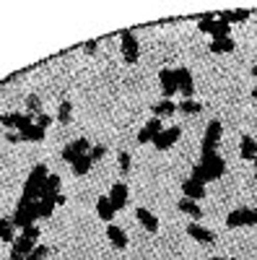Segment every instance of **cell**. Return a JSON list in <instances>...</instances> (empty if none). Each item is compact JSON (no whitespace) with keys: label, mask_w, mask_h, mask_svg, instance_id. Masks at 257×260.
<instances>
[{"label":"cell","mask_w":257,"mask_h":260,"mask_svg":"<svg viewBox=\"0 0 257 260\" xmlns=\"http://www.w3.org/2000/svg\"><path fill=\"white\" fill-rule=\"evenodd\" d=\"M224 172H226L224 156L218 154V151H210V154H200V161L192 167V180H198V182L205 185V182L218 180Z\"/></svg>","instance_id":"1"},{"label":"cell","mask_w":257,"mask_h":260,"mask_svg":"<svg viewBox=\"0 0 257 260\" xmlns=\"http://www.w3.org/2000/svg\"><path fill=\"white\" fill-rule=\"evenodd\" d=\"M47 177H50L47 164H36V167L31 169V175L26 177V182H24V195H21V198H24V201H39Z\"/></svg>","instance_id":"2"},{"label":"cell","mask_w":257,"mask_h":260,"mask_svg":"<svg viewBox=\"0 0 257 260\" xmlns=\"http://www.w3.org/2000/svg\"><path fill=\"white\" fill-rule=\"evenodd\" d=\"M39 219V201H24L21 198L18 206H16V213H13V226L18 229H26V226H34V221Z\"/></svg>","instance_id":"3"},{"label":"cell","mask_w":257,"mask_h":260,"mask_svg":"<svg viewBox=\"0 0 257 260\" xmlns=\"http://www.w3.org/2000/svg\"><path fill=\"white\" fill-rule=\"evenodd\" d=\"M120 39H122L120 47H122L125 62H127V65H135L138 57H140V42H138L135 31H133V29H125V31H120Z\"/></svg>","instance_id":"4"},{"label":"cell","mask_w":257,"mask_h":260,"mask_svg":"<svg viewBox=\"0 0 257 260\" xmlns=\"http://www.w3.org/2000/svg\"><path fill=\"white\" fill-rule=\"evenodd\" d=\"M257 224V208H234L229 216H226V226L229 229H239V226H254Z\"/></svg>","instance_id":"5"},{"label":"cell","mask_w":257,"mask_h":260,"mask_svg":"<svg viewBox=\"0 0 257 260\" xmlns=\"http://www.w3.org/2000/svg\"><path fill=\"white\" fill-rule=\"evenodd\" d=\"M221 136H224V125H221V120H210L208 127H205V136H203V154H210V151H216Z\"/></svg>","instance_id":"6"},{"label":"cell","mask_w":257,"mask_h":260,"mask_svg":"<svg viewBox=\"0 0 257 260\" xmlns=\"http://www.w3.org/2000/svg\"><path fill=\"white\" fill-rule=\"evenodd\" d=\"M91 151V143L86 141V138H76V141H70L65 148H62V159H65L68 164H73L76 159H81V156H86Z\"/></svg>","instance_id":"7"},{"label":"cell","mask_w":257,"mask_h":260,"mask_svg":"<svg viewBox=\"0 0 257 260\" xmlns=\"http://www.w3.org/2000/svg\"><path fill=\"white\" fill-rule=\"evenodd\" d=\"M174 78H177V91L185 99H192V94H195V81H192V73L187 68H177L174 71Z\"/></svg>","instance_id":"8"},{"label":"cell","mask_w":257,"mask_h":260,"mask_svg":"<svg viewBox=\"0 0 257 260\" xmlns=\"http://www.w3.org/2000/svg\"><path fill=\"white\" fill-rule=\"evenodd\" d=\"M179 136H182V130H179V125H174V127H164L161 133L156 136V141H154V146L159 148V151H166V148H171L177 141H179Z\"/></svg>","instance_id":"9"},{"label":"cell","mask_w":257,"mask_h":260,"mask_svg":"<svg viewBox=\"0 0 257 260\" xmlns=\"http://www.w3.org/2000/svg\"><path fill=\"white\" fill-rule=\"evenodd\" d=\"M187 234L192 237V240L203 242V245H213V242H216V232L208 229V226H203L200 221H192V224L187 226Z\"/></svg>","instance_id":"10"},{"label":"cell","mask_w":257,"mask_h":260,"mask_svg":"<svg viewBox=\"0 0 257 260\" xmlns=\"http://www.w3.org/2000/svg\"><path fill=\"white\" fill-rule=\"evenodd\" d=\"M161 120L159 117H151V120H148L143 127H140V133H138V143H154L156 141V136L161 133Z\"/></svg>","instance_id":"11"},{"label":"cell","mask_w":257,"mask_h":260,"mask_svg":"<svg viewBox=\"0 0 257 260\" xmlns=\"http://www.w3.org/2000/svg\"><path fill=\"white\" fill-rule=\"evenodd\" d=\"M159 83H161L164 99H171L177 94V78H174V71H171V68H161L159 71Z\"/></svg>","instance_id":"12"},{"label":"cell","mask_w":257,"mask_h":260,"mask_svg":"<svg viewBox=\"0 0 257 260\" xmlns=\"http://www.w3.org/2000/svg\"><path fill=\"white\" fill-rule=\"evenodd\" d=\"M182 198H190V201H203L205 198V185L198 182V180H185L182 182Z\"/></svg>","instance_id":"13"},{"label":"cell","mask_w":257,"mask_h":260,"mask_svg":"<svg viewBox=\"0 0 257 260\" xmlns=\"http://www.w3.org/2000/svg\"><path fill=\"white\" fill-rule=\"evenodd\" d=\"M34 247H36V242H31L29 237L21 234V237H16L13 245H11V255H16V257H21V260H26V255H29Z\"/></svg>","instance_id":"14"},{"label":"cell","mask_w":257,"mask_h":260,"mask_svg":"<svg viewBox=\"0 0 257 260\" xmlns=\"http://www.w3.org/2000/svg\"><path fill=\"white\" fill-rule=\"evenodd\" d=\"M109 201H112V208H115V211H122V208H125V203H127V185H125V182H115V185H112Z\"/></svg>","instance_id":"15"},{"label":"cell","mask_w":257,"mask_h":260,"mask_svg":"<svg viewBox=\"0 0 257 260\" xmlns=\"http://www.w3.org/2000/svg\"><path fill=\"white\" fill-rule=\"evenodd\" d=\"M45 133H47V130H45V127H39L36 120H34L31 125H24V127L18 130L21 141H34V143H42V141H45Z\"/></svg>","instance_id":"16"},{"label":"cell","mask_w":257,"mask_h":260,"mask_svg":"<svg viewBox=\"0 0 257 260\" xmlns=\"http://www.w3.org/2000/svg\"><path fill=\"white\" fill-rule=\"evenodd\" d=\"M60 185H62V180H60V175H52L47 177V182H45V190H42V198L39 201H55L57 195H60Z\"/></svg>","instance_id":"17"},{"label":"cell","mask_w":257,"mask_h":260,"mask_svg":"<svg viewBox=\"0 0 257 260\" xmlns=\"http://www.w3.org/2000/svg\"><path fill=\"white\" fill-rule=\"evenodd\" d=\"M106 240L115 245V250H125L127 247V234H125L122 226H115V224L106 226Z\"/></svg>","instance_id":"18"},{"label":"cell","mask_w":257,"mask_h":260,"mask_svg":"<svg viewBox=\"0 0 257 260\" xmlns=\"http://www.w3.org/2000/svg\"><path fill=\"white\" fill-rule=\"evenodd\" d=\"M239 156L244 161H254V156H257V138L242 136V141H239Z\"/></svg>","instance_id":"19"},{"label":"cell","mask_w":257,"mask_h":260,"mask_svg":"<svg viewBox=\"0 0 257 260\" xmlns=\"http://www.w3.org/2000/svg\"><path fill=\"white\" fill-rule=\"evenodd\" d=\"M135 219L140 221V226L145 232H159V219L148 208H135Z\"/></svg>","instance_id":"20"},{"label":"cell","mask_w":257,"mask_h":260,"mask_svg":"<svg viewBox=\"0 0 257 260\" xmlns=\"http://www.w3.org/2000/svg\"><path fill=\"white\" fill-rule=\"evenodd\" d=\"M249 13H252V11H247V8H231V11H221L218 18L226 21V24L231 26V24H242V21H247Z\"/></svg>","instance_id":"21"},{"label":"cell","mask_w":257,"mask_h":260,"mask_svg":"<svg viewBox=\"0 0 257 260\" xmlns=\"http://www.w3.org/2000/svg\"><path fill=\"white\" fill-rule=\"evenodd\" d=\"M151 112H154V117H169V115H174L177 112V102H171V99H161V102H156V104H151Z\"/></svg>","instance_id":"22"},{"label":"cell","mask_w":257,"mask_h":260,"mask_svg":"<svg viewBox=\"0 0 257 260\" xmlns=\"http://www.w3.org/2000/svg\"><path fill=\"white\" fill-rule=\"evenodd\" d=\"M96 213H99V219L101 221H112L115 219V208H112V201H109V195H101V198L96 201Z\"/></svg>","instance_id":"23"},{"label":"cell","mask_w":257,"mask_h":260,"mask_svg":"<svg viewBox=\"0 0 257 260\" xmlns=\"http://www.w3.org/2000/svg\"><path fill=\"white\" fill-rule=\"evenodd\" d=\"M234 47H237V42H234L231 37H221V39H213L210 42V52H216V55L234 52Z\"/></svg>","instance_id":"24"},{"label":"cell","mask_w":257,"mask_h":260,"mask_svg":"<svg viewBox=\"0 0 257 260\" xmlns=\"http://www.w3.org/2000/svg\"><path fill=\"white\" fill-rule=\"evenodd\" d=\"M91 167H94V161H91V156H89V154H86V156H81V159H76V161L70 164V169H73V175H76V177L89 175V172H91Z\"/></svg>","instance_id":"25"},{"label":"cell","mask_w":257,"mask_h":260,"mask_svg":"<svg viewBox=\"0 0 257 260\" xmlns=\"http://www.w3.org/2000/svg\"><path fill=\"white\" fill-rule=\"evenodd\" d=\"M177 208L185 211V213H190L192 219H198V221H200V216H203V208L198 206V201H190V198H182V201L177 203Z\"/></svg>","instance_id":"26"},{"label":"cell","mask_w":257,"mask_h":260,"mask_svg":"<svg viewBox=\"0 0 257 260\" xmlns=\"http://www.w3.org/2000/svg\"><path fill=\"white\" fill-rule=\"evenodd\" d=\"M177 110H179L182 115H200V112H203V104L195 102V99H182V102L177 104Z\"/></svg>","instance_id":"27"},{"label":"cell","mask_w":257,"mask_h":260,"mask_svg":"<svg viewBox=\"0 0 257 260\" xmlns=\"http://www.w3.org/2000/svg\"><path fill=\"white\" fill-rule=\"evenodd\" d=\"M70 117H73V102L62 99V102H60V107H57V122H60V125H68V122H70Z\"/></svg>","instance_id":"28"},{"label":"cell","mask_w":257,"mask_h":260,"mask_svg":"<svg viewBox=\"0 0 257 260\" xmlns=\"http://www.w3.org/2000/svg\"><path fill=\"white\" fill-rule=\"evenodd\" d=\"M0 240L8 242V245H13L16 234H13V221H11V219H0Z\"/></svg>","instance_id":"29"},{"label":"cell","mask_w":257,"mask_h":260,"mask_svg":"<svg viewBox=\"0 0 257 260\" xmlns=\"http://www.w3.org/2000/svg\"><path fill=\"white\" fill-rule=\"evenodd\" d=\"M229 31H231V26L226 24V21H221V18L216 16V21H213V29H210V37H213V39H221V37H231Z\"/></svg>","instance_id":"30"},{"label":"cell","mask_w":257,"mask_h":260,"mask_svg":"<svg viewBox=\"0 0 257 260\" xmlns=\"http://www.w3.org/2000/svg\"><path fill=\"white\" fill-rule=\"evenodd\" d=\"M117 169H120V175H130V169H133V159L127 151H120L117 154Z\"/></svg>","instance_id":"31"},{"label":"cell","mask_w":257,"mask_h":260,"mask_svg":"<svg viewBox=\"0 0 257 260\" xmlns=\"http://www.w3.org/2000/svg\"><path fill=\"white\" fill-rule=\"evenodd\" d=\"M26 115H42V102H39V96L36 94H29L26 96Z\"/></svg>","instance_id":"32"},{"label":"cell","mask_w":257,"mask_h":260,"mask_svg":"<svg viewBox=\"0 0 257 260\" xmlns=\"http://www.w3.org/2000/svg\"><path fill=\"white\" fill-rule=\"evenodd\" d=\"M50 252H52V247H47V245H36V247L26 255V260H45Z\"/></svg>","instance_id":"33"},{"label":"cell","mask_w":257,"mask_h":260,"mask_svg":"<svg viewBox=\"0 0 257 260\" xmlns=\"http://www.w3.org/2000/svg\"><path fill=\"white\" fill-rule=\"evenodd\" d=\"M218 16V13H216ZM216 16H200V21H198V31H203V34H210V29H213V21H216Z\"/></svg>","instance_id":"34"},{"label":"cell","mask_w":257,"mask_h":260,"mask_svg":"<svg viewBox=\"0 0 257 260\" xmlns=\"http://www.w3.org/2000/svg\"><path fill=\"white\" fill-rule=\"evenodd\" d=\"M55 211V201H39V219H50Z\"/></svg>","instance_id":"35"},{"label":"cell","mask_w":257,"mask_h":260,"mask_svg":"<svg viewBox=\"0 0 257 260\" xmlns=\"http://www.w3.org/2000/svg\"><path fill=\"white\" fill-rule=\"evenodd\" d=\"M89 156H91V161H99V159H104V156H106V146H101V143L91 146V151H89Z\"/></svg>","instance_id":"36"},{"label":"cell","mask_w":257,"mask_h":260,"mask_svg":"<svg viewBox=\"0 0 257 260\" xmlns=\"http://www.w3.org/2000/svg\"><path fill=\"white\" fill-rule=\"evenodd\" d=\"M34 120H36V125H39V127H45V130H47V127L52 125V115H47V112H42V115H36Z\"/></svg>","instance_id":"37"},{"label":"cell","mask_w":257,"mask_h":260,"mask_svg":"<svg viewBox=\"0 0 257 260\" xmlns=\"http://www.w3.org/2000/svg\"><path fill=\"white\" fill-rule=\"evenodd\" d=\"M21 234H24V237H29L31 242H36V240H39V234H42V229H39V226H26V229L21 232Z\"/></svg>","instance_id":"38"},{"label":"cell","mask_w":257,"mask_h":260,"mask_svg":"<svg viewBox=\"0 0 257 260\" xmlns=\"http://www.w3.org/2000/svg\"><path fill=\"white\" fill-rule=\"evenodd\" d=\"M6 141H8V143H21V136L16 133V130H8V133H6Z\"/></svg>","instance_id":"39"},{"label":"cell","mask_w":257,"mask_h":260,"mask_svg":"<svg viewBox=\"0 0 257 260\" xmlns=\"http://www.w3.org/2000/svg\"><path fill=\"white\" fill-rule=\"evenodd\" d=\"M83 50L89 52V55H94V52H96V42H94V39H91V42H86V45H83Z\"/></svg>","instance_id":"40"},{"label":"cell","mask_w":257,"mask_h":260,"mask_svg":"<svg viewBox=\"0 0 257 260\" xmlns=\"http://www.w3.org/2000/svg\"><path fill=\"white\" fill-rule=\"evenodd\" d=\"M62 203H65V195H62V192H60V195H57V198H55V206H62Z\"/></svg>","instance_id":"41"},{"label":"cell","mask_w":257,"mask_h":260,"mask_svg":"<svg viewBox=\"0 0 257 260\" xmlns=\"http://www.w3.org/2000/svg\"><path fill=\"white\" fill-rule=\"evenodd\" d=\"M208 260H239V257H208Z\"/></svg>","instance_id":"42"},{"label":"cell","mask_w":257,"mask_h":260,"mask_svg":"<svg viewBox=\"0 0 257 260\" xmlns=\"http://www.w3.org/2000/svg\"><path fill=\"white\" fill-rule=\"evenodd\" d=\"M252 99H257V86H254V89H252Z\"/></svg>","instance_id":"43"},{"label":"cell","mask_w":257,"mask_h":260,"mask_svg":"<svg viewBox=\"0 0 257 260\" xmlns=\"http://www.w3.org/2000/svg\"><path fill=\"white\" fill-rule=\"evenodd\" d=\"M252 76H254V78H257V65H254V68H252Z\"/></svg>","instance_id":"44"}]
</instances>
